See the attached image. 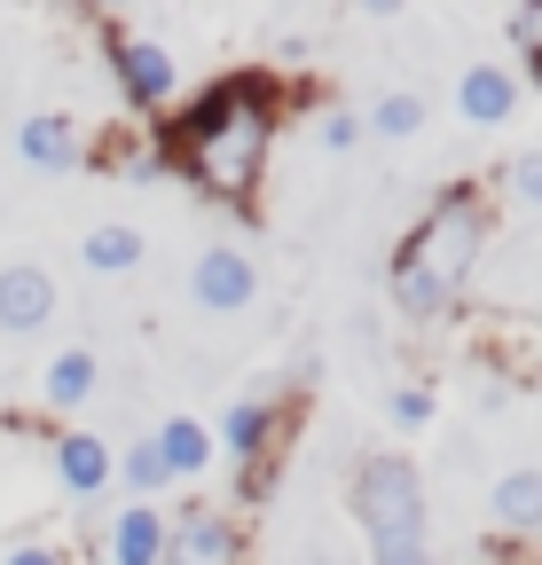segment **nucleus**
Masks as SVG:
<instances>
[{
  "mask_svg": "<svg viewBox=\"0 0 542 565\" xmlns=\"http://www.w3.org/2000/svg\"><path fill=\"white\" fill-rule=\"evenodd\" d=\"M488 503H496V526L503 534H534L542 526V471H503Z\"/></svg>",
  "mask_w": 542,
  "mask_h": 565,
  "instance_id": "12",
  "label": "nucleus"
},
{
  "mask_svg": "<svg viewBox=\"0 0 542 565\" xmlns=\"http://www.w3.org/2000/svg\"><path fill=\"white\" fill-rule=\"evenodd\" d=\"M370 126L401 141V134H417V126H425V103H417V95H385V103L370 110Z\"/></svg>",
  "mask_w": 542,
  "mask_h": 565,
  "instance_id": "17",
  "label": "nucleus"
},
{
  "mask_svg": "<svg viewBox=\"0 0 542 565\" xmlns=\"http://www.w3.org/2000/svg\"><path fill=\"white\" fill-rule=\"evenodd\" d=\"M315 134H322V150H354V141H362V118H354V110H330Z\"/></svg>",
  "mask_w": 542,
  "mask_h": 565,
  "instance_id": "19",
  "label": "nucleus"
},
{
  "mask_svg": "<svg viewBox=\"0 0 542 565\" xmlns=\"http://www.w3.org/2000/svg\"><path fill=\"white\" fill-rule=\"evenodd\" d=\"M47 315H55V275L47 267L0 275V330H47Z\"/></svg>",
  "mask_w": 542,
  "mask_h": 565,
  "instance_id": "7",
  "label": "nucleus"
},
{
  "mask_svg": "<svg viewBox=\"0 0 542 565\" xmlns=\"http://www.w3.org/2000/svg\"><path fill=\"white\" fill-rule=\"evenodd\" d=\"M354 511H362V534H370V557L378 565H433L425 550V487L401 456H370L354 471Z\"/></svg>",
  "mask_w": 542,
  "mask_h": 565,
  "instance_id": "3",
  "label": "nucleus"
},
{
  "mask_svg": "<svg viewBox=\"0 0 542 565\" xmlns=\"http://www.w3.org/2000/svg\"><path fill=\"white\" fill-rule=\"evenodd\" d=\"M9 565H63L55 550H40V542H24V550H9Z\"/></svg>",
  "mask_w": 542,
  "mask_h": 565,
  "instance_id": "22",
  "label": "nucleus"
},
{
  "mask_svg": "<svg viewBox=\"0 0 542 565\" xmlns=\"http://www.w3.org/2000/svg\"><path fill=\"white\" fill-rule=\"evenodd\" d=\"M527 79H534V87H542V40H534V47H527Z\"/></svg>",
  "mask_w": 542,
  "mask_h": 565,
  "instance_id": "23",
  "label": "nucleus"
},
{
  "mask_svg": "<svg viewBox=\"0 0 542 565\" xmlns=\"http://www.w3.org/2000/svg\"><path fill=\"white\" fill-rule=\"evenodd\" d=\"M166 557V519L150 503H126L110 519V565H158Z\"/></svg>",
  "mask_w": 542,
  "mask_h": 565,
  "instance_id": "9",
  "label": "nucleus"
},
{
  "mask_svg": "<svg viewBox=\"0 0 542 565\" xmlns=\"http://www.w3.org/2000/svg\"><path fill=\"white\" fill-rule=\"evenodd\" d=\"M480 244H488V204L471 196V189L440 196V204L425 212V228L401 244V259H393V299H401V315H417V322L448 315L456 291H464V275L480 267Z\"/></svg>",
  "mask_w": 542,
  "mask_h": 565,
  "instance_id": "2",
  "label": "nucleus"
},
{
  "mask_svg": "<svg viewBox=\"0 0 542 565\" xmlns=\"http://www.w3.org/2000/svg\"><path fill=\"white\" fill-rule=\"evenodd\" d=\"M456 103H464L471 126H503L511 103H519V87H511V71H503V63H471L464 79H456Z\"/></svg>",
  "mask_w": 542,
  "mask_h": 565,
  "instance_id": "8",
  "label": "nucleus"
},
{
  "mask_svg": "<svg viewBox=\"0 0 542 565\" xmlns=\"http://www.w3.org/2000/svg\"><path fill=\"white\" fill-rule=\"evenodd\" d=\"M150 448H158L166 479H196V471L213 463V433H205V424H196V416H173V424H166V433H158Z\"/></svg>",
  "mask_w": 542,
  "mask_h": 565,
  "instance_id": "11",
  "label": "nucleus"
},
{
  "mask_svg": "<svg viewBox=\"0 0 542 565\" xmlns=\"http://www.w3.org/2000/svg\"><path fill=\"white\" fill-rule=\"evenodd\" d=\"M267 141H276V103H267L259 71L205 87L173 126H166V166L181 181H196L213 204H252L259 173H267Z\"/></svg>",
  "mask_w": 542,
  "mask_h": 565,
  "instance_id": "1",
  "label": "nucleus"
},
{
  "mask_svg": "<svg viewBox=\"0 0 542 565\" xmlns=\"http://www.w3.org/2000/svg\"><path fill=\"white\" fill-rule=\"evenodd\" d=\"M503 181H511V196L542 204V150H534V158H511V173H503Z\"/></svg>",
  "mask_w": 542,
  "mask_h": 565,
  "instance_id": "20",
  "label": "nucleus"
},
{
  "mask_svg": "<svg viewBox=\"0 0 542 565\" xmlns=\"http://www.w3.org/2000/svg\"><path fill=\"white\" fill-rule=\"evenodd\" d=\"M385 408H393V424H425V416H433V401H425L417 385H393V393H385Z\"/></svg>",
  "mask_w": 542,
  "mask_h": 565,
  "instance_id": "21",
  "label": "nucleus"
},
{
  "mask_svg": "<svg viewBox=\"0 0 542 565\" xmlns=\"http://www.w3.org/2000/svg\"><path fill=\"white\" fill-rule=\"evenodd\" d=\"M24 158L40 166V173H72L79 166V126L72 118H55V110H40V118H24Z\"/></svg>",
  "mask_w": 542,
  "mask_h": 565,
  "instance_id": "10",
  "label": "nucleus"
},
{
  "mask_svg": "<svg viewBox=\"0 0 542 565\" xmlns=\"http://www.w3.org/2000/svg\"><path fill=\"white\" fill-rule=\"evenodd\" d=\"M118 479H126V494H158V487H166V463H158V448L142 440V448H134V456L118 463Z\"/></svg>",
  "mask_w": 542,
  "mask_h": 565,
  "instance_id": "18",
  "label": "nucleus"
},
{
  "mask_svg": "<svg viewBox=\"0 0 542 565\" xmlns=\"http://www.w3.org/2000/svg\"><path fill=\"white\" fill-rule=\"evenodd\" d=\"M87 393H95V353L87 345H63L47 362V408H79Z\"/></svg>",
  "mask_w": 542,
  "mask_h": 565,
  "instance_id": "14",
  "label": "nucleus"
},
{
  "mask_svg": "<svg viewBox=\"0 0 542 565\" xmlns=\"http://www.w3.org/2000/svg\"><path fill=\"white\" fill-rule=\"evenodd\" d=\"M110 63H118V87L142 103V110H166L173 87H181V71L158 40H134V32H110Z\"/></svg>",
  "mask_w": 542,
  "mask_h": 565,
  "instance_id": "5",
  "label": "nucleus"
},
{
  "mask_svg": "<svg viewBox=\"0 0 542 565\" xmlns=\"http://www.w3.org/2000/svg\"><path fill=\"white\" fill-rule=\"evenodd\" d=\"M158 565H236V526L221 519V511H181L173 526H166V557Z\"/></svg>",
  "mask_w": 542,
  "mask_h": 565,
  "instance_id": "6",
  "label": "nucleus"
},
{
  "mask_svg": "<svg viewBox=\"0 0 542 565\" xmlns=\"http://www.w3.org/2000/svg\"><path fill=\"white\" fill-rule=\"evenodd\" d=\"M189 299L205 307V315H244L259 299V275H252V259L236 244H205L196 267H189Z\"/></svg>",
  "mask_w": 542,
  "mask_h": 565,
  "instance_id": "4",
  "label": "nucleus"
},
{
  "mask_svg": "<svg viewBox=\"0 0 542 565\" xmlns=\"http://www.w3.org/2000/svg\"><path fill=\"white\" fill-rule=\"evenodd\" d=\"M134 259H142V236H134V228H118V221H110V228H95V236H87V267H95V275H126Z\"/></svg>",
  "mask_w": 542,
  "mask_h": 565,
  "instance_id": "16",
  "label": "nucleus"
},
{
  "mask_svg": "<svg viewBox=\"0 0 542 565\" xmlns=\"http://www.w3.org/2000/svg\"><path fill=\"white\" fill-rule=\"evenodd\" d=\"M267 433H276V416H267V401H236V408H229V424H221V448H229L236 463H252V456L267 448Z\"/></svg>",
  "mask_w": 542,
  "mask_h": 565,
  "instance_id": "15",
  "label": "nucleus"
},
{
  "mask_svg": "<svg viewBox=\"0 0 542 565\" xmlns=\"http://www.w3.org/2000/svg\"><path fill=\"white\" fill-rule=\"evenodd\" d=\"M55 471H63V487H72V494H95V487L110 479V448H103L95 433H63V440H55Z\"/></svg>",
  "mask_w": 542,
  "mask_h": 565,
  "instance_id": "13",
  "label": "nucleus"
}]
</instances>
